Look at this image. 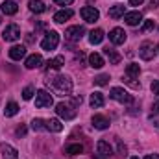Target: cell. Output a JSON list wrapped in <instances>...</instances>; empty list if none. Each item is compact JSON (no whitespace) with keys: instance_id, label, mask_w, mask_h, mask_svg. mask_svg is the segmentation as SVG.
I'll use <instances>...</instances> for the list:
<instances>
[{"instance_id":"1","label":"cell","mask_w":159,"mask_h":159,"mask_svg":"<svg viewBox=\"0 0 159 159\" xmlns=\"http://www.w3.org/2000/svg\"><path fill=\"white\" fill-rule=\"evenodd\" d=\"M48 85L59 96H70L72 93V80L69 76H56L52 81H48Z\"/></svg>"},{"instance_id":"2","label":"cell","mask_w":159,"mask_h":159,"mask_svg":"<svg viewBox=\"0 0 159 159\" xmlns=\"http://www.w3.org/2000/svg\"><path fill=\"white\" fill-rule=\"evenodd\" d=\"M56 113H57V117H61V119L72 120L74 117H76V107H74L72 104H65V102H59V104L56 106Z\"/></svg>"},{"instance_id":"3","label":"cell","mask_w":159,"mask_h":159,"mask_svg":"<svg viewBox=\"0 0 159 159\" xmlns=\"http://www.w3.org/2000/svg\"><path fill=\"white\" fill-rule=\"evenodd\" d=\"M109 96H111L113 100L120 102V104H131V102H133V96H131L126 89H122V87H113L111 93H109Z\"/></svg>"},{"instance_id":"4","label":"cell","mask_w":159,"mask_h":159,"mask_svg":"<svg viewBox=\"0 0 159 159\" xmlns=\"http://www.w3.org/2000/svg\"><path fill=\"white\" fill-rule=\"evenodd\" d=\"M52 104H54V100H52V94H50V93H46L44 89L37 91V94H35V107H37V109L52 107Z\"/></svg>"},{"instance_id":"5","label":"cell","mask_w":159,"mask_h":159,"mask_svg":"<svg viewBox=\"0 0 159 159\" xmlns=\"http://www.w3.org/2000/svg\"><path fill=\"white\" fill-rule=\"evenodd\" d=\"M113 154V148L109 146L107 141H98L96 143V154H94V159H109Z\"/></svg>"},{"instance_id":"6","label":"cell","mask_w":159,"mask_h":159,"mask_svg":"<svg viewBox=\"0 0 159 159\" xmlns=\"http://www.w3.org/2000/svg\"><path fill=\"white\" fill-rule=\"evenodd\" d=\"M57 44H59V34L57 32H48L46 34V37L41 41V46H43V50H54V48H57Z\"/></svg>"},{"instance_id":"7","label":"cell","mask_w":159,"mask_h":159,"mask_svg":"<svg viewBox=\"0 0 159 159\" xmlns=\"http://www.w3.org/2000/svg\"><path fill=\"white\" fill-rule=\"evenodd\" d=\"M80 15H81V19H83L85 22H96V20L100 19V11H98L96 7H93V6L81 7V9H80Z\"/></svg>"},{"instance_id":"8","label":"cell","mask_w":159,"mask_h":159,"mask_svg":"<svg viewBox=\"0 0 159 159\" xmlns=\"http://www.w3.org/2000/svg\"><path fill=\"white\" fill-rule=\"evenodd\" d=\"M156 46H154V43H150V41H144L141 46H139V56L144 59V61H150V59H154V56H156Z\"/></svg>"},{"instance_id":"9","label":"cell","mask_w":159,"mask_h":159,"mask_svg":"<svg viewBox=\"0 0 159 159\" xmlns=\"http://www.w3.org/2000/svg\"><path fill=\"white\" fill-rule=\"evenodd\" d=\"M2 39L9 41V43L20 39V28H19L17 24H7V26L4 28V32H2Z\"/></svg>"},{"instance_id":"10","label":"cell","mask_w":159,"mask_h":159,"mask_svg":"<svg viewBox=\"0 0 159 159\" xmlns=\"http://www.w3.org/2000/svg\"><path fill=\"white\" fill-rule=\"evenodd\" d=\"M83 34H85V28H83V26H70V28L65 30V37L69 41H72V43L80 41L83 37Z\"/></svg>"},{"instance_id":"11","label":"cell","mask_w":159,"mask_h":159,"mask_svg":"<svg viewBox=\"0 0 159 159\" xmlns=\"http://www.w3.org/2000/svg\"><path fill=\"white\" fill-rule=\"evenodd\" d=\"M126 32L122 30V28H113L111 32H109V41L113 43V44H124L126 43Z\"/></svg>"},{"instance_id":"12","label":"cell","mask_w":159,"mask_h":159,"mask_svg":"<svg viewBox=\"0 0 159 159\" xmlns=\"http://www.w3.org/2000/svg\"><path fill=\"white\" fill-rule=\"evenodd\" d=\"M124 20H126V24H129V26H137V24L143 22V13H141V11L124 13Z\"/></svg>"},{"instance_id":"13","label":"cell","mask_w":159,"mask_h":159,"mask_svg":"<svg viewBox=\"0 0 159 159\" xmlns=\"http://www.w3.org/2000/svg\"><path fill=\"white\" fill-rule=\"evenodd\" d=\"M24 56H26V46L24 44H15V46L9 48V57L13 61H20Z\"/></svg>"},{"instance_id":"14","label":"cell","mask_w":159,"mask_h":159,"mask_svg":"<svg viewBox=\"0 0 159 159\" xmlns=\"http://www.w3.org/2000/svg\"><path fill=\"white\" fill-rule=\"evenodd\" d=\"M0 9H2L4 15H15V13L19 11V6H17L15 0H4V2L0 4Z\"/></svg>"},{"instance_id":"15","label":"cell","mask_w":159,"mask_h":159,"mask_svg":"<svg viewBox=\"0 0 159 159\" xmlns=\"http://www.w3.org/2000/svg\"><path fill=\"white\" fill-rule=\"evenodd\" d=\"M72 15H74V11H72V9H61V11H57V13L54 15V22L63 24V22H65V20H69Z\"/></svg>"},{"instance_id":"16","label":"cell","mask_w":159,"mask_h":159,"mask_svg":"<svg viewBox=\"0 0 159 159\" xmlns=\"http://www.w3.org/2000/svg\"><path fill=\"white\" fill-rule=\"evenodd\" d=\"M89 104H91V107L98 109V107H102V106L106 104V98H104V94H102V93H93V94H91V98H89Z\"/></svg>"},{"instance_id":"17","label":"cell","mask_w":159,"mask_h":159,"mask_svg":"<svg viewBox=\"0 0 159 159\" xmlns=\"http://www.w3.org/2000/svg\"><path fill=\"white\" fill-rule=\"evenodd\" d=\"M93 126L96 129H107L109 128V120L106 119L104 115H94L93 117Z\"/></svg>"},{"instance_id":"18","label":"cell","mask_w":159,"mask_h":159,"mask_svg":"<svg viewBox=\"0 0 159 159\" xmlns=\"http://www.w3.org/2000/svg\"><path fill=\"white\" fill-rule=\"evenodd\" d=\"M141 74V67L137 63H129L126 65V78H131V80H137Z\"/></svg>"},{"instance_id":"19","label":"cell","mask_w":159,"mask_h":159,"mask_svg":"<svg viewBox=\"0 0 159 159\" xmlns=\"http://www.w3.org/2000/svg\"><path fill=\"white\" fill-rule=\"evenodd\" d=\"M41 63H43V57H41V54H34V56H30L28 59H26V69H39Z\"/></svg>"},{"instance_id":"20","label":"cell","mask_w":159,"mask_h":159,"mask_svg":"<svg viewBox=\"0 0 159 159\" xmlns=\"http://www.w3.org/2000/svg\"><path fill=\"white\" fill-rule=\"evenodd\" d=\"M2 157L4 159H19V152L11 144H4L2 146Z\"/></svg>"},{"instance_id":"21","label":"cell","mask_w":159,"mask_h":159,"mask_svg":"<svg viewBox=\"0 0 159 159\" xmlns=\"http://www.w3.org/2000/svg\"><path fill=\"white\" fill-rule=\"evenodd\" d=\"M104 52H106V56H107V59H109V63H111V65H119V63H120V59H122V57H120V54L115 50V48H109V46H107Z\"/></svg>"},{"instance_id":"22","label":"cell","mask_w":159,"mask_h":159,"mask_svg":"<svg viewBox=\"0 0 159 159\" xmlns=\"http://www.w3.org/2000/svg\"><path fill=\"white\" fill-rule=\"evenodd\" d=\"M89 65H91L93 69H102V67H104V57H102L100 54L93 52V54L89 56Z\"/></svg>"},{"instance_id":"23","label":"cell","mask_w":159,"mask_h":159,"mask_svg":"<svg viewBox=\"0 0 159 159\" xmlns=\"http://www.w3.org/2000/svg\"><path fill=\"white\" fill-rule=\"evenodd\" d=\"M102 41H104V30L96 28V30H93V32L89 34V43H91V44H100Z\"/></svg>"},{"instance_id":"24","label":"cell","mask_w":159,"mask_h":159,"mask_svg":"<svg viewBox=\"0 0 159 159\" xmlns=\"http://www.w3.org/2000/svg\"><path fill=\"white\" fill-rule=\"evenodd\" d=\"M46 129L54 131V133H59L63 129V124H61V120H57V119H48L46 120Z\"/></svg>"},{"instance_id":"25","label":"cell","mask_w":159,"mask_h":159,"mask_svg":"<svg viewBox=\"0 0 159 159\" xmlns=\"http://www.w3.org/2000/svg\"><path fill=\"white\" fill-rule=\"evenodd\" d=\"M28 7H30V11H34V13H44V11H46V6H44V2H41V0H30V2H28Z\"/></svg>"},{"instance_id":"26","label":"cell","mask_w":159,"mask_h":159,"mask_svg":"<svg viewBox=\"0 0 159 159\" xmlns=\"http://www.w3.org/2000/svg\"><path fill=\"white\" fill-rule=\"evenodd\" d=\"M124 13H126V7L122 6V4H117V6H113L111 9H109V17L111 19H120V17H124Z\"/></svg>"},{"instance_id":"27","label":"cell","mask_w":159,"mask_h":159,"mask_svg":"<svg viewBox=\"0 0 159 159\" xmlns=\"http://www.w3.org/2000/svg\"><path fill=\"white\" fill-rule=\"evenodd\" d=\"M63 63H65L63 56H57V57H54L52 61H46V69H54V70H59V69L63 67Z\"/></svg>"},{"instance_id":"28","label":"cell","mask_w":159,"mask_h":159,"mask_svg":"<svg viewBox=\"0 0 159 159\" xmlns=\"http://www.w3.org/2000/svg\"><path fill=\"white\" fill-rule=\"evenodd\" d=\"M19 113V106L15 104V102H9L7 106H6V109H4V115L6 117H15Z\"/></svg>"},{"instance_id":"29","label":"cell","mask_w":159,"mask_h":159,"mask_svg":"<svg viewBox=\"0 0 159 159\" xmlns=\"http://www.w3.org/2000/svg\"><path fill=\"white\" fill-rule=\"evenodd\" d=\"M83 152V146L81 144H70V146H67V154L69 156H78Z\"/></svg>"},{"instance_id":"30","label":"cell","mask_w":159,"mask_h":159,"mask_svg":"<svg viewBox=\"0 0 159 159\" xmlns=\"http://www.w3.org/2000/svg\"><path fill=\"white\" fill-rule=\"evenodd\" d=\"M32 128H34L35 131L46 129V120H43V119H34V122H32Z\"/></svg>"},{"instance_id":"31","label":"cell","mask_w":159,"mask_h":159,"mask_svg":"<svg viewBox=\"0 0 159 159\" xmlns=\"http://www.w3.org/2000/svg\"><path fill=\"white\" fill-rule=\"evenodd\" d=\"M107 80H109L107 74H100V76H96V78H94V83H96V85H100V87H104V85H107Z\"/></svg>"},{"instance_id":"32","label":"cell","mask_w":159,"mask_h":159,"mask_svg":"<svg viewBox=\"0 0 159 159\" xmlns=\"http://www.w3.org/2000/svg\"><path fill=\"white\" fill-rule=\"evenodd\" d=\"M34 93H35V91H34V87H32V85H28V87L22 91V98H24V100H32Z\"/></svg>"},{"instance_id":"33","label":"cell","mask_w":159,"mask_h":159,"mask_svg":"<svg viewBox=\"0 0 159 159\" xmlns=\"http://www.w3.org/2000/svg\"><path fill=\"white\" fill-rule=\"evenodd\" d=\"M154 28H156V22L150 19V20H144V22H143V28H141V30H143V32H150V30H154Z\"/></svg>"},{"instance_id":"34","label":"cell","mask_w":159,"mask_h":159,"mask_svg":"<svg viewBox=\"0 0 159 159\" xmlns=\"http://www.w3.org/2000/svg\"><path fill=\"white\" fill-rule=\"evenodd\" d=\"M150 89H152V93H154L156 96H159V80H154V81H152Z\"/></svg>"},{"instance_id":"35","label":"cell","mask_w":159,"mask_h":159,"mask_svg":"<svg viewBox=\"0 0 159 159\" xmlns=\"http://www.w3.org/2000/svg\"><path fill=\"white\" fill-rule=\"evenodd\" d=\"M152 113H154V115H159V96L156 98V102H154V106H152Z\"/></svg>"},{"instance_id":"36","label":"cell","mask_w":159,"mask_h":159,"mask_svg":"<svg viewBox=\"0 0 159 159\" xmlns=\"http://www.w3.org/2000/svg\"><path fill=\"white\" fill-rule=\"evenodd\" d=\"M54 2H56L57 6H70L74 0H54Z\"/></svg>"},{"instance_id":"37","label":"cell","mask_w":159,"mask_h":159,"mask_svg":"<svg viewBox=\"0 0 159 159\" xmlns=\"http://www.w3.org/2000/svg\"><path fill=\"white\" fill-rule=\"evenodd\" d=\"M81 102H83L81 96H72V106H74V107H76V106H81Z\"/></svg>"},{"instance_id":"38","label":"cell","mask_w":159,"mask_h":159,"mask_svg":"<svg viewBox=\"0 0 159 159\" xmlns=\"http://www.w3.org/2000/svg\"><path fill=\"white\" fill-rule=\"evenodd\" d=\"M117 144H119V154L120 156H126V146H122V143H120L119 139H117Z\"/></svg>"},{"instance_id":"39","label":"cell","mask_w":159,"mask_h":159,"mask_svg":"<svg viewBox=\"0 0 159 159\" xmlns=\"http://www.w3.org/2000/svg\"><path fill=\"white\" fill-rule=\"evenodd\" d=\"M24 133H26V128H24V126L17 128V135H24Z\"/></svg>"},{"instance_id":"40","label":"cell","mask_w":159,"mask_h":159,"mask_svg":"<svg viewBox=\"0 0 159 159\" xmlns=\"http://www.w3.org/2000/svg\"><path fill=\"white\" fill-rule=\"evenodd\" d=\"M144 0H129V6H141Z\"/></svg>"},{"instance_id":"41","label":"cell","mask_w":159,"mask_h":159,"mask_svg":"<svg viewBox=\"0 0 159 159\" xmlns=\"http://www.w3.org/2000/svg\"><path fill=\"white\" fill-rule=\"evenodd\" d=\"M144 159H159V156H156V154H154V156H152V154H148Z\"/></svg>"},{"instance_id":"42","label":"cell","mask_w":159,"mask_h":159,"mask_svg":"<svg viewBox=\"0 0 159 159\" xmlns=\"http://www.w3.org/2000/svg\"><path fill=\"white\" fill-rule=\"evenodd\" d=\"M26 41H28V43H34V37H32V34H28V35H26Z\"/></svg>"},{"instance_id":"43","label":"cell","mask_w":159,"mask_h":159,"mask_svg":"<svg viewBox=\"0 0 159 159\" xmlns=\"http://www.w3.org/2000/svg\"><path fill=\"white\" fill-rule=\"evenodd\" d=\"M131 159H139V157H131Z\"/></svg>"},{"instance_id":"44","label":"cell","mask_w":159,"mask_h":159,"mask_svg":"<svg viewBox=\"0 0 159 159\" xmlns=\"http://www.w3.org/2000/svg\"><path fill=\"white\" fill-rule=\"evenodd\" d=\"M157 50H159V46H157Z\"/></svg>"}]
</instances>
